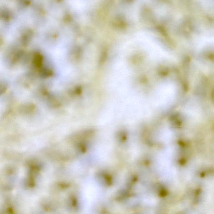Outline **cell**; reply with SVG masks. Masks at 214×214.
<instances>
[{
  "label": "cell",
  "mask_w": 214,
  "mask_h": 214,
  "mask_svg": "<svg viewBox=\"0 0 214 214\" xmlns=\"http://www.w3.org/2000/svg\"><path fill=\"white\" fill-rule=\"evenodd\" d=\"M43 61V57L40 54H36L33 57V62L35 66L39 68L42 64Z\"/></svg>",
  "instance_id": "6da1fadb"
},
{
  "label": "cell",
  "mask_w": 214,
  "mask_h": 214,
  "mask_svg": "<svg viewBox=\"0 0 214 214\" xmlns=\"http://www.w3.org/2000/svg\"><path fill=\"white\" fill-rule=\"evenodd\" d=\"M40 74L43 77H47L51 75V71L46 69H43L40 70Z\"/></svg>",
  "instance_id": "7a4b0ae2"
}]
</instances>
